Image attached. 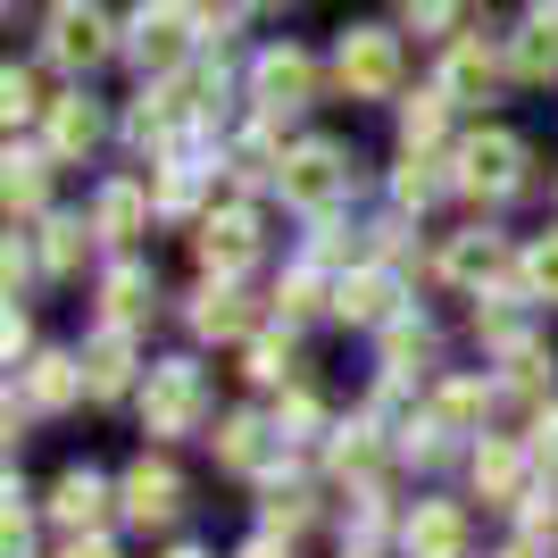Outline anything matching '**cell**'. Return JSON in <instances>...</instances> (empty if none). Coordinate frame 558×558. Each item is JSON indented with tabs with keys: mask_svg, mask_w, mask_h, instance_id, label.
<instances>
[{
	"mask_svg": "<svg viewBox=\"0 0 558 558\" xmlns=\"http://www.w3.org/2000/svg\"><path fill=\"white\" fill-rule=\"evenodd\" d=\"M542 9H550V17H558V0H542Z\"/></svg>",
	"mask_w": 558,
	"mask_h": 558,
	"instance_id": "7dc6e473",
	"label": "cell"
},
{
	"mask_svg": "<svg viewBox=\"0 0 558 558\" xmlns=\"http://www.w3.org/2000/svg\"><path fill=\"white\" fill-rule=\"evenodd\" d=\"M251 100H258V117H292V109H308V100H317V59H308V50H258Z\"/></svg>",
	"mask_w": 558,
	"mask_h": 558,
	"instance_id": "7c38bea8",
	"label": "cell"
},
{
	"mask_svg": "<svg viewBox=\"0 0 558 558\" xmlns=\"http://www.w3.org/2000/svg\"><path fill=\"white\" fill-rule=\"evenodd\" d=\"M251 9H276V0H251Z\"/></svg>",
	"mask_w": 558,
	"mask_h": 558,
	"instance_id": "bcb514c9",
	"label": "cell"
},
{
	"mask_svg": "<svg viewBox=\"0 0 558 558\" xmlns=\"http://www.w3.org/2000/svg\"><path fill=\"white\" fill-rule=\"evenodd\" d=\"M192 34H201V17H192L184 0H142L134 17H125V59L150 68V75H175L184 50H192Z\"/></svg>",
	"mask_w": 558,
	"mask_h": 558,
	"instance_id": "277c9868",
	"label": "cell"
},
{
	"mask_svg": "<svg viewBox=\"0 0 558 558\" xmlns=\"http://www.w3.org/2000/svg\"><path fill=\"white\" fill-rule=\"evenodd\" d=\"M492 84H500V50H492L484 34H450L442 84H434V93L442 100H492Z\"/></svg>",
	"mask_w": 558,
	"mask_h": 558,
	"instance_id": "ac0fdd59",
	"label": "cell"
},
{
	"mask_svg": "<svg viewBox=\"0 0 558 558\" xmlns=\"http://www.w3.org/2000/svg\"><path fill=\"white\" fill-rule=\"evenodd\" d=\"M150 209H159V201H150V184H134V175H117V184H100V192H93V233L125 251V242H134V233L150 226Z\"/></svg>",
	"mask_w": 558,
	"mask_h": 558,
	"instance_id": "44dd1931",
	"label": "cell"
},
{
	"mask_svg": "<svg viewBox=\"0 0 558 558\" xmlns=\"http://www.w3.org/2000/svg\"><path fill=\"white\" fill-rule=\"evenodd\" d=\"M333 292H342V283H326V267H308V258H301V267L276 283V317H292V326H301V317H317Z\"/></svg>",
	"mask_w": 558,
	"mask_h": 558,
	"instance_id": "4dcf8cb0",
	"label": "cell"
},
{
	"mask_svg": "<svg viewBox=\"0 0 558 558\" xmlns=\"http://www.w3.org/2000/svg\"><path fill=\"white\" fill-rule=\"evenodd\" d=\"M192 333H201V342H251V301H242V292H233V283H201V292H192Z\"/></svg>",
	"mask_w": 558,
	"mask_h": 558,
	"instance_id": "603a6c76",
	"label": "cell"
},
{
	"mask_svg": "<svg viewBox=\"0 0 558 558\" xmlns=\"http://www.w3.org/2000/svg\"><path fill=\"white\" fill-rule=\"evenodd\" d=\"M117 517L142 525V534H167V525L184 517V475H175V459H134L125 466V475H117Z\"/></svg>",
	"mask_w": 558,
	"mask_h": 558,
	"instance_id": "5b68a950",
	"label": "cell"
},
{
	"mask_svg": "<svg viewBox=\"0 0 558 558\" xmlns=\"http://www.w3.org/2000/svg\"><path fill=\"white\" fill-rule=\"evenodd\" d=\"M442 276L459 283V292H484V283H492V292H509V283H517V258H509V242H500V233L475 226V233H450Z\"/></svg>",
	"mask_w": 558,
	"mask_h": 558,
	"instance_id": "9a60e30c",
	"label": "cell"
},
{
	"mask_svg": "<svg viewBox=\"0 0 558 558\" xmlns=\"http://www.w3.org/2000/svg\"><path fill=\"white\" fill-rule=\"evenodd\" d=\"M509 68L525 75V84H550V75H558V17H550V9L509 43Z\"/></svg>",
	"mask_w": 558,
	"mask_h": 558,
	"instance_id": "f1b7e54d",
	"label": "cell"
},
{
	"mask_svg": "<svg viewBox=\"0 0 558 558\" xmlns=\"http://www.w3.org/2000/svg\"><path fill=\"white\" fill-rule=\"evenodd\" d=\"M242 359H251L242 375H251V384H267V392H276V384H301V375H292V333H283V342H276V333H258Z\"/></svg>",
	"mask_w": 558,
	"mask_h": 558,
	"instance_id": "e575fe53",
	"label": "cell"
},
{
	"mask_svg": "<svg viewBox=\"0 0 558 558\" xmlns=\"http://www.w3.org/2000/svg\"><path fill=\"white\" fill-rule=\"evenodd\" d=\"M17 375H25V400L17 392H9V400H17L25 417H68L75 400H93V384H84V350H43V359H25Z\"/></svg>",
	"mask_w": 558,
	"mask_h": 558,
	"instance_id": "30bf717a",
	"label": "cell"
},
{
	"mask_svg": "<svg viewBox=\"0 0 558 558\" xmlns=\"http://www.w3.org/2000/svg\"><path fill=\"white\" fill-rule=\"evenodd\" d=\"M209 367L201 359H150L142 375V434H159V442H184L209 425Z\"/></svg>",
	"mask_w": 558,
	"mask_h": 558,
	"instance_id": "6da1fadb",
	"label": "cell"
},
{
	"mask_svg": "<svg viewBox=\"0 0 558 558\" xmlns=\"http://www.w3.org/2000/svg\"><path fill=\"white\" fill-rule=\"evenodd\" d=\"M100 142V109L93 100H50V159H84Z\"/></svg>",
	"mask_w": 558,
	"mask_h": 558,
	"instance_id": "83f0119b",
	"label": "cell"
},
{
	"mask_svg": "<svg viewBox=\"0 0 558 558\" xmlns=\"http://www.w3.org/2000/svg\"><path fill=\"white\" fill-rule=\"evenodd\" d=\"M43 184H50V167L9 150V209H43Z\"/></svg>",
	"mask_w": 558,
	"mask_h": 558,
	"instance_id": "8d00e7d4",
	"label": "cell"
},
{
	"mask_svg": "<svg viewBox=\"0 0 558 558\" xmlns=\"http://www.w3.org/2000/svg\"><path fill=\"white\" fill-rule=\"evenodd\" d=\"M525 167H534V150L517 134H475V142H459L450 184H459L466 201H517V192H525Z\"/></svg>",
	"mask_w": 558,
	"mask_h": 558,
	"instance_id": "7a4b0ae2",
	"label": "cell"
},
{
	"mask_svg": "<svg viewBox=\"0 0 558 558\" xmlns=\"http://www.w3.org/2000/svg\"><path fill=\"white\" fill-rule=\"evenodd\" d=\"M442 109H450L442 93H425V100H400V142H409V150H434V142H442Z\"/></svg>",
	"mask_w": 558,
	"mask_h": 558,
	"instance_id": "d590c367",
	"label": "cell"
},
{
	"mask_svg": "<svg viewBox=\"0 0 558 558\" xmlns=\"http://www.w3.org/2000/svg\"><path fill=\"white\" fill-rule=\"evenodd\" d=\"M525 450H534V466H550V475H558V400H550V409H534V442H525Z\"/></svg>",
	"mask_w": 558,
	"mask_h": 558,
	"instance_id": "ab89813d",
	"label": "cell"
},
{
	"mask_svg": "<svg viewBox=\"0 0 558 558\" xmlns=\"http://www.w3.org/2000/svg\"><path fill=\"white\" fill-rule=\"evenodd\" d=\"M400 25H409V34H450V25H459V0H400Z\"/></svg>",
	"mask_w": 558,
	"mask_h": 558,
	"instance_id": "f35d334b",
	"label": "cell"
},
{
	"mask_svg": "<svg viewBox=\"0 0 558 558\" xmlns=\"http://www.w3.org/2000/svg\"><path fill=\"white\" fill-rule=\"evenodd\" d=\"M59 558H117V550H109V542L93 534V542H68V550H59Z\"/></svg>",
	"mask_w": 558,
	"mask_h": 558,
	"instance_id": "7bdbcfd3",
	"label": "cell"
},
{
	"mask_svg": "<svg viewBox=\"0 0 558 558\" xmlns=\"http://www.w3.org/2000/svg\"><path fill=\"white\" fill-rule=\"evenodd\" d=\"M43 509H50V525H59L68 542H93L100 525L117 517V484L100 475V466H68V475L50 484V500H43Z\"/></svg>",
	"mask_w": 558,
	"mask_h": 558,
	"instance_id": "52a82bcc",
	"label": "cell"
},
{
	"mask_svg": "<svg viewBox=\"0 0 558 558\" xmlns=\"http://www.w3.org/2000/svg\"><path fill=\"white\" fill-rule=\"evenodd\" d=\"M258 251H267V226H258V209H217L209 226H201V267H209L217 283H233Z\"/></svg>",
	"mask_w": 558,
	"mask_h": 558,
	"instance_id": "5bb4252c",
	"label": "cell"
},
{
	"mask_svg": "<svg viewBox=\"0 0 558 558\" xmlns=\"http://www.w3.org/2000/svg\"><path fill=\"white\" fill-rule=\"evenodd\" d=\"M442 192H459V184H450V175H434V159H425V150H409V159H400V175H392V201H400V209H434Z\"/></svg>",
	"mask_w": 558,
	"mask_h": 558,
	"instance_id": "1f68e13d",
	"label": "cell"
},
{
	"mask_svg": "<svg viewBox=\"0 0 558 558\" xmlns=\"http://www.w3.org/2000/svg\"><path fill=\"white\" fill-rule=\"evenodd\" d=\"M150 308H159V283H150V267L142 258H117L109 276H100V326H150Z\"/></svg>",
	"mask_w": 558,
	"mask_h": 558,
	"instance_id": "ffe728a7",
	"label": "cell"
},
{
	"mask_svg": "<svg viewBox=\"0 0 558 558\" xmlns=\"http://www.w3.org/2000/svg\"><path fill=\"white\" fill-rule=\"evenodd\" d=\"M333 84H342L350 100H384L400 84V34H384V25H350L342 50H333Z\"/></svg>",
	"mask_w": 558,
	"mask_h": 558,
	"instance_id": "8992f818",
	"label": "cell"
},
{
	"mask_svg": "<svg viewBox=\"0 0 558 558\" xmlns=\"http://www.w3.org/2000/svg\"><path fill=\"white\" fill-rule=\"evenodd\" d=\"M201 192H209V167H192V159H167L159 175H150L159 217H192V209H201Z\"/></svg>",
	"mask_w": 558,
	"mask_h": 558,
	"instance_id": "f546056e",
	"label": "cell"
},
{
	"mask_svg": "<svg viewBox=\"0 0 558 558\" xmlns=\"http://www.w3.org/2000/svg\"><path fill=\"white\" fill-rule=\"evenodd\" d=\"M276 434H283V442H333L326 400L308 392V384H283V392H276Z\"/></svg>",
	"mask_w": 558,
	"mask_h": 558,
	"instance_id": "4316f807",
	"label": "cell"
},
{
	"mask_svg": "<svg viewBox=\"0 0 558 558\" xmlns=\"http://www.w3.org/2000/svg\"><path fill=\"white\" fill-rule=\"evenodd\" d=\"M283 201L308 217H333L350 201V150L342 142H301V150H283Z\"/></svg>",
	"mask_w": 558,
	"mask_h": 558,
	"instance_id": "3957f363",
	"label": "cell"
},
{
	"mask_svg": "<svg viewBox=\"0 0 558 558\" xmlns=\"http://www.w3.org/2000/svg\"><path fill=\"white\" fill-rule=\"evenodd\" d=\"M425 367H434V326L409 308L400 326H384V384H400V392H409V375H425Z\"/></svg>",
	"mask_w": 558,
	"mask_h": 558,
	"instance_id": "d4e9b609",
	"label": "cell"
},
{
	"mask_svg": "<svg viewBox=\"0 0 558 558\" xmlns=\"http://www.w3.org/2000/svg\"><path fill=\"white\" fill-rule=\"evenodd\" d=\"M500 392H517V400H542V392H550V359H542V342H525V350L500 359Z\"/></svg>",
	"mask_w": 558,
	"mask_h": 558,
	"instance_id": "836d02e7",
	"label": "cell"
},
{
	"mask_svg": "<svg viewBox=\"0 0 558 558\" xmlns=\"http://www.w3.org/2000/svg\"><path fill=\"white\" fill-rule=\"evenodd\" d=\"M0 100H9V125H25V117H43V109H50V100H43V84H34L25 68H9V75H0Z\"/></svg>",
	"mask_w": 558,
	"mask_h": 558,
	"instance_id": "74e56055",
	"label": "cell"
},
{
	"mask_svg": "<svg viewBox=\"0 0 558 558\" xmlns=\"http://www.w3.org/2000/svg\"><path fill=\"white\" fill-rule=\"evenodd\" d=\"M492 409H500V375H442V384H434V400H425V417L442 425L450 442L484 434Z\"/></svg>",
	"mask_w": 558,
	"mask_h": 558,
	"instance_id": "4fadbf2b",
	"label": "cell"
},
{
	"mask_svg": "<svg viewBox=\"0 0 558 558\" xmlns=\"http://www.w3.org/2000/svg\"><path fill=\"white\" fill-rule=\"evenodd\" d=\"M43 59H50V68H68V75L100 68V59H109V17H100L93 0H59L50 25H43Z\"/></svg>",
	"mask_w": 558,
	"mask_h": 558,
	"instance_id": "ba28073f",
	"label": "cell"
},
{
	"mask_svg": "<svg viewBox=\"0 0 558 558\" xmlns=\"http://www.w3.org/2000/svg\"><path fill=\"white\" fill-rule=\"evenodd\" d=\"M350 558H359V550H350Z\"/></svg>",
	"mask_w": 558,
	"mask_h": 558,
	"instance_id": "c3c4849f",
	"label": "cell"
},
{
	"mask_svg": "<svg viewBox=\"0 0 558 558\" xmlns=\"http://www.w3.org/2000/svg\"><path fill=\"white\" fill-rule=\"evenodd\" d=\"M392 450H400V442H384V425H375V417H350V425H333L326 466L342 475V484L375 492V484H384V459H392Z\"/></svg>",
	"mask_w": 558,
	"mask_h": 558,
	"instance_id": "2e32d148",
	"label": "cell"
},
{
	"mask_svg": "<svg viewBox=\"0 0 558 558\" xmlns=\"http://www.w3.org/2000/svg\"><path fill=\"white\" fill-rule=\"evenodd\" d=\"M466 475L484 492V509H525V492H534V450L509 442V434H484V442L466 450Z\"/></svg>",
	"mask_w": 558,
	"mask_h": 558,
	"instance_id": "9c48e42d",
	"label": "cell"
},
{
	"mask_svg": "<svg viewBox=\"0 0 558 558\" xmlns=\"http://www.w3.org/2000/svg\"><path fill=\"white\" fill-rule=\"evenodd\" d=\"M400 550L409 558H466V509L459 500H417L400 517Z\"/></svg>",
	"mask_w": 558,
	"mask_h": 558,
	"instance_id": "e0dca14e",
	"label": "cell"
},
{
	"mask_svg": "<svg viewBox=\"0 0 558 558\" xmlns=\"http://www.w3.org/2000/svg\"><path fill=\"white\" fill-rule=\"evenodd\" d=\"M333 317L342 326H359V333H384V326H400L409 317V301H400V267H359V276H342V292H333Z\"/></svg>",
	"mask_w": 558,
	"mask_h": 558,
	"instance_id": "8fae6325",
	"label": "cell"
},
{
	"mask_svg": "<svg viewBox=\"0 0 558 558\" xmlns=\"http://www.w3.org/2000/svg\"><path fill=\"white\" fill-rule=\"evenodd\" d=\"M209 442H217V466H226V475H258V466L283 450V434H276V417H251V409H233V417L217 425Z\"/></svg>",
	"mask_w": 558,
	"mask_h": 558,
	"instance_id": "d6986e66",
	"label": "cell"
},
{
	"mask_svg": "<svg viewBox=\"0 0 558 558\" xmlns=\"http://www.w3.org/2000/svg\"><path fill=\"white\" fill-rule=\"evenodd\" d=\"M167 558H209V550H201V542H175V550H167Z\"/></svg>",
	"mask_w": 558,
	"mask_h": 558,
	"instance_id": "f6af8a7d",
	"label": "cell"
},
{
	"mask_svg": "<svg viewBox=\"0 0 558 558\" xmlns=\"http://www.w3.org/2000/svg\"><path fill=\"white\" fill-rule=\"evenodd\" d=\"M500 558H542V542H534V534H517V542H509Z\"/></svg>",
	"mask_w": 558,
	"mask_h": 558,
	"instance_id": "ee69618b",
	"label": "cell"
},
{
	"mask_svg": "<svg viewBox=\"0 0 558 558\" xmlns=\"http://www.w3.org/2000/svg\"><path fill=\"white\" fill-rule=\"evenodd\" d=\"M258 525H267V534L276 542H301L308 525H317V484H301V475H292V484H267V500H258Z\"/></svg>",
	"mask_w": 558,
	"mask_h": 558,
	"instance_id": "cb8c5ba5",
	"label": "cell"
},
{
	"mask_svg": "<svg viewBox=\"0 0 558 558\" xmlns=\"http://www.w3.org/2000/svg\"><path fill=\"white\" fill-rule=\"evenodd\" d=\"M84 251H93V226H84V217H50V226L34 233V258H43L50 283H68L75 267H84Z\"/></svg>",
	"mask_w": 558,
	"mask_h": 558,
	"instance_id": "484cf974",
	"label": "cell"
},
{
	"mask_svg": "<svg viewBox=\"0 0 558 558\" xmlns=\"http://www.w3.org/2000/svg\"><path fill=\"white\" fill-rule=\"evenodd\" d=\"M25 350H34V317H25V308H9V367H17Z\"/></svg>",
	"mask_w": 558,
	"mask_h": 558,
	"instance_id": "60d3db41",
	"label": "cell"
},
{
	"mask_svg": "<svg viewBox=\"0 0 558 558\" xmlns=\"http://www.w3.org/2000/svg\"><path fill=\"white\" fill-rule=\"evenodd\" d=\"M134 375H150V367L134 359V333L125 326H100L93 342H84V384H93V400H117Z\"/></svg>",
	"mask_w": 558,
	"mask_h": 558,
	"instance_id": "7402d4cb",
	"label": "cell"
},
{
	"mask_svg": "<svg viewBox=\"0 0 558 558\" xmlns=\"http://www.w3.org/2000/svg\"><path fill=\"white\" fill-rule=\"evenodd\" d=\"M517 292H525V301H550L558 308V233H542V242H534V251H525V258H517Z\"/></svg>",
	"mask_w": 558,
	"mask_h": 558,
	"instance_id": "d6a6232c",
	"label": "cell"
},
{
	"mask_svg": "<svg viewBox=\"0 0 558 558\" xmlns=\"http://www.w3.org/2000/svg\"><path fill=\"white\" fill-rule=\"evenodd\" d=\"M242 558H292V542H276V534H258V542H251V550H242Z\"/></svg>",
	"mask_w": 558,
	"mask_h": 558,
	"instance_id": "b9f144b4",
	"label": "cell"
}]
</instances>
